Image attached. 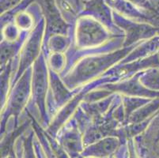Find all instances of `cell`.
Returning <instances> with one entry per match:
<instances>
[{"instance_id": "cell-9", "label": "cell", "mask_w": 159, "mask_h": 158, "mask_svg": "<svg viewBox=\"0 0 159 158\" xmlns=\"http://www.w3.org/2000/svg\"><path fill=\"white\" fill-rule=\"evenodd\" d=\"M147 1L152 11L159 14V0H147Z\"/></svg>"}, {"instance_id": "cell-5", "label": "cell", "mask_w": 159, "mask_h": 158, "mask_svg": "<svg viewBox=\"0 0 159 158\" xmlns=\"http://www.w3.org/2000/svg\"><path fill=\"white\" fill-rule=\"evenodd\" d=\"M139 81L147 89L159 92V67L150 68L141 72Z\"/></svg>"}, {"instance_id": "cell-12", "label": "cell", "mask_w": 159, "mask_h": 158, "mask_svg": "<svg viewBox=\"0 0 159 158\" xmlns=\"http://www.w3.org/2000/svg\"><path fill=\"white\" fill-rule=\"evenodd\" d=\"M75 2H76V3L78 4V6L79 7V8L81 9V12H82V2H81V0H75Z\"/></svg>"}, {"instance_id": "cell-14", "label": "cell", "mask_w": 159, "mask_h": 158, "mask_svg": "<svg viewBox=\"0 0 159 158\" xmlns=\"http://www.w3.org/2000/svg\"><path fill=\"white\" fill-rule=\"evenodd\" d=\"M88 0H81V2H82V5H83V3H84V2H87Z\"/></svg>"}, {"instance_id": "cell-2", "label": "cell", "mask_w": 159, "mask_h": 158, "mask_svg": "<svg viewBox=\"0 0 159 158\" xmlns=\"http://www.w3.org/2000/svg\"><path fill=\"white\" fill-rule=\"evenodd\" d=\"M120 146V140L114 136H108L89 145L82 152L84 157L105 158L112 155Z\"/></svg>"}, {"instance_id": "cell-10", "label": "cell", "mask_w": 159, "mask_h": 158, "mask_svg": "<svg viewBox=\"0 0 159 158\" xmlns=\"http://www.w3.org/2000/svg\"><path fill=\"white\" fill-rule=\"evenodd\" d=\"M30 145L27 144L25 146V149L24 155H23V158H35L33 156V150L31 148H30Z\"/></svg>"}, {"instance_id": "cell-3", "label": "cell", "mask_w": 159, "mask_h": 158, "mask_svg": "<svg viewBox=\"0 0 159 158\" xmlns=\"http://www.w3.org/2000/svg\"><path fill=\"white\" fill-rule=\"evenodd\" d=\"M29 74H25L24 76V80H23V85H20L16 87L14 93L12 94V97L10 101V106H11V111L15 113L16 111L19 112L21 110L22 107L24 106L30 93V88H29V82L26 81V78Z\"/></svg>"}, {"instance_id": "cell-13", "label": "cell", "mask_w": 159, "mask_h": 158, "mask_svg": "<svg viewBox=\"0 0 159 158\" xmlns=\"http://www.w3.org/2000/svg\"><path fill=\"white\" fill-rule=\"evenodd\" d=\"M7 158H17V157H16V156H14V153H10V154H9V156H7Z\"/></svg>"}, {"instance_id": "cell-4", "label": "cell", "mask_w": 159, "mask_h": 158, "mask_svg": "<svg viewBox=\"0 0 159 158\" xmlns=\"http://www.w3.org/2000/svg\"><path fill=\"white\" fill-rule=\"evenodd\" d=\"M63 19L67 24L76 22L81 13V9L75 0H55Z\"/></svg>"}, {"instance_id": "cell-8", "label": "cell", "mask_w": 159, "mask_h": 158, "mask_svg": "<svg viewBox=\"0 0 159 158\" xmlns=\"http://www.w3.org/2000/svg\"><path fill=\"white\" fill-rule=\"evenodd\" d=\"M127 1L131 2V3H133L134 5H135V6H137V7H140V8L152 11V9L150 8V5H149V2L147 0H127Z\"/></svg>"}, {"instance_id": "cell-7", "label": "cell", "mask_w": 159, "mask_h": 158, "mask_svg": "<svg viewBox=\"0 0 159 158\" xmlns=\"http://www.w3.org/2000/svg\"><path fill=\"white\" fill-rule=\"evenodd\" d=\"M23 0H1V14L11 11Z\"/></svg>"}, {"instance_id": "cell-11", "label": "cell", "mask_w": 159, "mask_h": 158, "mask_svg": "<svg viewBox=\"0 0 159 158\" xmlns=\"http://www.w3.org/2000/svg\"><path fill=\"white\" fill-rule=\"evenodd\" d=\"M128 158H138V156H136V154L135 153V151L133 150L132 145L130 147V151H129V157Z\"/></svg>"}, {"instance_id": "cell-1", "label": "cell", "mask_w": 159, "mask_h": 158, "mask_svg": "<svg viewBox=\"0 0 159 158\" xmlns=\"http://www.w3.org/2000/svg\"><path fill=\"white\" fill-rule=\"evenodd\" d=\"M37 2L41 8L47 31L55 33V35L66 34L70 25L63 19L55 0H37Z\"/></svg>"}, {"instance_id": "cell-6", "label": "cell", "mask_w": 159, "mask_h": 158, "mask_svg": "<svg viewBox=\"0 0 159 158\" xmlns=\"http://www.w3.org/2000/svg\"><path fill=\"white\" fill-rule=\"evenodd\" d=\"M63 144L65 150L71 153L72 154L82 152L84 150L82 149V141H81L79 134L77 132H75L74 130L67 132L65 134Z\"/></svg>"}]
</instances>
